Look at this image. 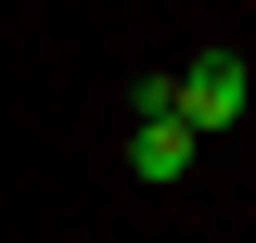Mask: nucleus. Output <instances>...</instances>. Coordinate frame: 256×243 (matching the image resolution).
<instances>
[{
  "instance_id": "nucleus-1",
  "label": "nucleus",
  "mask_w": 256,
  "mask_h": 243,
  "mask_svg": "<svg viewBox=\"0 0 256 243\" xmlns=\"http://www.w3.org/2000/svg\"><path fill=\"white\" fill-rule=\"evenodd\" d=\"M244 102H256V77H244V52H192L180 77H166V116H180L192 141H205V128H230Z\"/></svg>"
},
{
  "instance_id": "nucleus-2",
  "label": "nucleus",
  "mask_w": 256,
  "mask_h": 243,
  "mask_svg": "<svg viewBox=\"0 0 256 243\" xmlns=\"http://www.w3.org/2000/svg\"><path fill=\"white\" fill-rule=\"evenodd\" d=\"M180 166H192V128L180 116H141L128 128V180H180Z\"/></svg>"
}]
</instances>
